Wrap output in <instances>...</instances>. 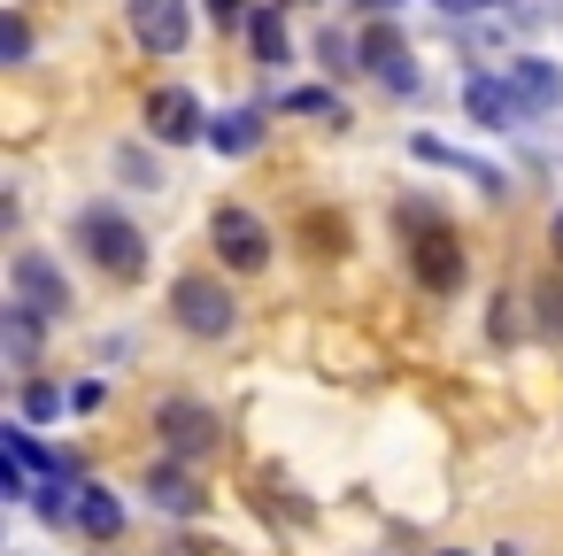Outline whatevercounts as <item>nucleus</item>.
I'll return each instance as SVG.
<instances>
[{"mask_svg":"<svg viewBox=\"0 0 563 556\" xmlns=\"http://www.w3.org/2000/svg\"><path fill=\"white\" fill-rule=\"evenodd\" d=\"M78 533L117 541V533H124V494H117V487H78Z\"/></svg>","mask_w":563,"mask_h":556,"instance_id":"obj_16","label":"nucleus"},{"mask_svg":"<svg viewBox=\"0 0 563 556\" xmlns=\"http://www.w3.org/2000/svg\"><path fill=\"white\" fill-rule=\"evenodd\" d=\"M440 556H471V548H440Z\"/></svg>","mask_w":563,"mask_h":556,"instance_id":"obj_30","label":"nucleus"},{"mask_svg":"<svg viewBox=\"0 0 563 556\" xmlns=\"http://www.w3.org/2000/svg\"><path fill=\"white\" fill-rule=\"evenodd\" d=\"M532 325H540L548 340H563V279H540V286H532Z\"/></svg>","mask_w":563,"mask_h":556,"instance_id":"obj_19","label":"nucleus"},{"mask_svg":"<svg viewBox=\"0 0 563 556\" xmlns=\"http://www.w3.org/2000/svg\"><path fill=\"white\" fill-rule=\"evenodd\" d=\"M140 124H147L155 148H194V140H209V109H201L186 86H155V94L140 101Z\"/></svg>","mask_w":563,"mask_h":556,"instance_id":"obj_4","label":"nucleus"},{"mask_svg":"<svg viewBox=\"0 0 563 556\" xmlns=\"http://www.w3.org/2000/svg\"><path fill=\"white\" fill-rule=\"evenodd\" d=\"M247 47H255V63H263V70H286V63H294L286 9H255V24H247Z\"/></svg>","mask_w":563,"mask_h":556,"instance_id":"obj_17","label":"nucleus"},{"mask_svg":"<svg viewBox=\"0 0 563 556\" xmlns=\"http://www.w3.org/2000/svg\"><path fill=\"white\" fill-rule=\"evenodd\" d=\"M209 17H217V24H255L247 0H209Z\"/></svg>","mask_w":563,"mask_h":556,"instance_id":"obj_25","label":"nucleus"},{"mask_svg":"<svg viewBox=\"0 0 563 556\" xmlns=\"http://www.w3.org/2000/svg\"><path fill=\"white\" fill-rule=\"evenodd\" d=\"M209 148L217 155H255L263 148V109H224V117H209Z\"/></svg>","mask_w":563,"mask_h":556,"instance_id":"obj_14","label":"nucleus"},{"mask_svg":"<svg viewBox=\"0 0 563 556\" xmlns=\"http://www.w3.org/2000/svg\"><path fill=\"white\" fill-rule=\"evenodd\" d=\"M509 86H517L525 117H540V109H555V101H563V70H555V63H540V55H517V63H509Z\"/></svg>","mask_w":563,"mask_h":556,"instance_id":"obj_13","label":"nucleus"},{"mask_svg":"<svg viewBox=\"0 0 563 556\" xmlns=\"http://www.w3.org/2000/svg\"><path fill=\"white\" fill-rule=\"evenodd\" d=\"M309 240H317V255H340V248H347V225L317 209V217H301V248H309Z\"/></svg>","mask_w":563,"mask_h":556,"instance_id":"obj_20","label":"nucleus"},{"mask_svg":"<svg viewBox=\"0 0 563 556\" xmlns=\"http://www.w3.org/2000/svg\"><path fill=\"white\" fill-rule=\"evenodd\" d=\"M409 271H417V286H432V294H455L463 286V240L448 232V225H432V232H417L409 240Z\"/></svg>","mask_w":563,"mask_h":556,"instance_id":"obj_9","label":"nucleus"},{"mask_svg":"<svg viewBox=\"0 0 563 556\" xmlns=\"http://www.w3.org/2000/svg\"><path fill=\"white\" fill-rule=\"evenodd\" d=\"M47 417H63V386L32 379V386H24V425H47Z\"/></svg>","mask_w":563,"mask_h":556,"instance_id":"obj_22","label":"nucleus"},{"mask_svg":"<svg viewBox=\"0 0 563 556\" xmlns=\"http://www.w3.org/2000/svg\"><path fill=\"white\" fill-rule=\"evenodd\" d=\"M209 248H217V263H224V271H247V279H255V271L271 263V225H263L255 209L224 201V209L209 217Z\"/></svg>","mask_w":563,"mask_h":556,"instance_id":"obj_3","label":"nucleus"},{"mask_svg":"<svg viewBox=\"0 0 563 556\" xmlns=\"http://www.w3.org/2000/svg\"><path fill=\"white\" fill-rule=\"evenodd\" d=\"M363 9H371V17H394V9H401V0H363Z\"/></svg>","mask_w":563,"mask_h":556,"instance_id":"obj_29","label":"nucleus"},{"mask_svg":"<svg viewBox=\"0 0 563 556\" xmlns=\"http://www.w3.org/2000/svg\"><path fill=\"white\" fill-rule=\"evenodd\" d=\"M286 117H317V124H347V109H340V94H324V86H294V94H286Z\"/></svg>","mask_w":563,"mask_h":556,"instance_id":"obj_18","label":"nucleus"},{"mask_svg":"<svg viewBox=\"0 0 563 556\" xmlns=\"http://www.w3.org/2000/svg\"><path fill=\"white\" fill-rule=\"evenodd\" d=\"M9 294H16L32 317H47V325L70 309V279H63V263L40 255V248H16V255H9Z\"/></svg>","mask_w":563,"mask_h":556,"instance_id":"obj_5","label":"nucleus"},{"mask_svg":"<svg viewBox=\"0 0 563 556\" xmlns=\"http://www.w3.org/2000/svg\"><path fill=\"white\" fill-rule=\"evenodd\" d=\"M463 117H471V124H486V132H509V124L525 117V101H517V86H509V78L471 70V78H463Z\"/></svg>","mask_w":563,"mask_h":556,"instance_id":"obj_10","label":"nucleus"},{"mask_svg":"<svg viewBox=\"0 0 563 556\" xmlns=\"http://www.w3.org/2000/svg\"><path fill=\"white\" fill-rule=\"evenodd\" d=\"M355 63H363V78H378V86H394V94H417L409 47H401V32H394L386 17H371V24H363V40H355Z\"/></svg>","mask_w":563,"mask_h":556,"instance_id":"obj_8","label":"nucleus"},{"mask_svg":"<svg viewBox=\"0 0 563 556\" xmlns=\"http://www.w3.org/2000/svg\"><path fill=\"white\" fill-rule=\"evenodd\" d=\"M70 410H101V379H78L70 386Z\"/></svg>","mask_w":563,"mask_h":556,"instance_id":"obj_26","label":"nucleus"},{"mask_svg":"<svg viewBox=\"0 0 563 556\" xmlns=\"http://www.w3.org/2000/svg\"><path fill=\"white\" fill-rule=\"evenodd\" d=\"M0 63H32V24H24V9L0 17Z\"/></svg>","mask_w":563,"mask_h":556,"instance_id":"obj_21","label":"nucleus"},{"mask_svg":"<svg viewBox=\"0 0 563 556\" xmlns=\"http://www.w3.org/2000/svg\"><path fill=\"white\" fill-rule=\"evenodd\" d=\"M147 502L170 510V517H201V510H209V487H201L186 464H155V471H147Z\"/></svg>","mask_w":563,"mask_h":556,"instance_id":"obj_12","label":"nucleus"},{"mask_svg":"<svg viewBox=\"0 0 563 556\" xmlns=\"http://www.w3.org/2000/svg\"><path fill=\"white\" fill-rule=\"evenodd\" d=\"M317 55H324V70H340V78H347V70H363V63H355V40H347V32H317Z\"/></svg>","mask_w":563,"mask_h":556,"instance_id":"obj_23","label":"nucleus"},{"mask_svg":"<svg viewBox=\"0 0 563 556\" xmlns=\"http://www.w3.org/2000/svg\"><path fill=\"white\" fill-rule=\"evenodd\" d=\"M117 171H124V178H132V186H155V163H147V155H140V148H117Z\"/></svg>","mask_w":563,"mask_h":556,"instance_id":"obj_24","label":"nucleus"},{"mask_svg":"<svg viewBox=\"0 0 563 556\" xmlns=\"http://www.w3.org/2000/svg\"><path fill=\"white\" fill-rule=\"evenodd\" d=\"M70 248H86V263L101 271V279H147V232L124 217V209H109V201H93V209H78L70 217Z\"/></svg>","mask_w":563,"mask_h":556,"instance_id":"obj_1","label":"nucleus"},{"mask_svg":"<svg viewBox=\"0 0 563 556\" xmlns=\"http://www.w3.org/2000/svg\"><path fill=\"white\" fill-rule=\"evenodd\" d=\"M409 155H417V163H432V171H463V178H471L486 201H501V194H509V178H501L494 163H478V155H463V148L432 140V132H409Z\"/></svg>","mask_w":563,"mask_h":556,"instance_id":"obj_11","label":"nucleus"},{"mask_svg":"<svg viewBox=\"0 0 563 556\" xmlns=\"http://www.w3.org/2000/svg\"><path fill=\"white\" fill-rule=\"evenodd\" d=\"M155 433H163L170 464H201V456H217V440H224V425H217L201 402H186V394L155 402Z\"/></svg>","mask_w":563,"mask_h":556,"instance_id":"obj_6","label":"nucleus"},{"mask_svg":"<svg viewBox=\"0 0 563 556\" xmlns=\"http://www.w3.org/2000/svg\"><path fill=\"white\" fill-rule=\"evenodd\" d=\"M40 325H47V317H32L24 302L0 309V348H9V363H16V371H40Z\"/></svg>","mask_w":563,"mask_h":556,"instance_id":"obj_15","label":"nucleus"},{"mask_svg":"<svg viewBox=\"0 0 563 556\" xmlns=\"http://www.w3.org/2000/svg\"><path fill=\"white\" fill-rule=\"evenodd\" d=\"M548 248H555V263H563V209L548 217Z\"/></svg>","mask_w":563,"mask_h":556,"instance_id":"obj_28","label":"nucleus"},{"mask_svg":"<svg viewBox=\"0 0 563 556\" xmlns=\"http://www.w3.org/2000/svg\"><path fill=\"white\" fill-rule=\"evenodd\" d=\"M170 317H178V332H194V340H224V332L240 325V302H232L224 279H209V271H178V286H170Z\"/></svg>","mask_w":563,"mask_h":556,"instance_id":"obj_2","label":"nucleus"},{"mask_svg":"<svg viewBox=\"0 0 563 556\" xmlns=\"http://www.w3.org/2000/svg\"><path fill=\"white\" fill-rule=\"evenodd\" d=\"M440 17H478V9H494V0H432Z\"/></svg>","mask_w":563,"mask_h":556,"instance_id":"obj_27","label":"nucleus"},{"mask_svg":"<svg viewBox=\"0 0 563 556\" xmlns=\"http://www.w3.org/2000/svg\"><path fill=\"white\" fill-rule=\"evenodd\" d=\"M124 24L147 55H186L194 40V0H124Z\"/></svg>","mask_w":563,"mask_h":556,"instance_id":"obj_7","label":"nucleus"}]
</instances>
